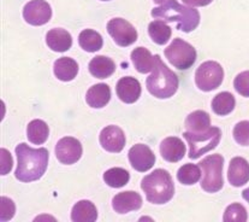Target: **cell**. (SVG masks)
Segmentation results:
<instances>
[{
	"label": "cell",
	"mask_w": 249,
	"mask_h": 222,
	"mask_svg": "<svg viewBox=\"0 0 249 222\" xmlns=\"http://www.w3.org/2000/svg\"><path fill=\"white\" fill-rule=\"evenodd\" d=\"M17 168L15 177L21 182H32L42 178L48 165L50 154L45 147L32 149L25 142L16 147Z\"/></svg>",
	"instance_id": "cell-1"
},
{
	"label": "cell",
	"mask_w": 249,
	"mask_h": 222,
	"mask_svg": "<svg viewBox=\"0 0 249 222\" xmlns=\"http://www.w3.org/2000/svg\"><path fill=\"white\" fill-rule=\"evenodd\" d=\"M152 16L164 22H177V29L190 33L200 23V14L194 7L184 6L177 0H167L152 10Z\"/></svg>",
	"instance_id": "cell-2"
},
{
	"label": "cell",
	"mask_w": 249,
	"mask_h": 222,
	"mask_svg": "<svg viewBox=\"0 0 249 222\" xmlns=\"http://www.w3.org/2000/svg\"><path fill=\"white\" fill-rule=\"evenodd\" d=\"M154 58H156L154 68L146 80L147 89L156 98H171L178 89V76L171 69L167 68L159 55L154 56Z\"/></svg>",
	"instance_id": "cell-3"
},
{
	"label": "cell",
	"mask_w": 249,
	"mask_h": 222,
	"mask_svg": "<svg viewBox=\"0 0 249 222\" xmlns=\"http://www.w3.org/2000/svg\"><path fill=\"white\" fill-rule=\"evenodd\" d=\"M141 188L152 204H165L172 200L175 185L171 174L165 169H156L142 179Z\"/></svg>",
	"instance_id": "cell-4"
},
{
	"label": "cell",
	"mask_w": 249,
	"mask_h": 222,
	"mask_svg": "<svg viewBox=\"0 0 249 222\" xmlns=\"http://www.w3.org/2000/svg\"><path fill=\"white\" fill-rule=\"evenodd\" d=\"M183 137L187 140L189 145L190 160H197L200 156L207 154L217 147L222 139V131L218 127H211L207 131L200 132V133H193V132H184Z\"/></svg>",
	"instance_id": "cell-5"
},
{
	"label": "cell",
	"mask_w": 249,
	"mask_h": 222,
	"mask_svg": "<svg viewBox=\"0 0 249 222\" xmlns=\"http://www.w3.org/2000/svg\"><path fill=\"white\" fill-rule=\"evenodd\" d=\"M199 165L204 174L201 180L202 190L208 193H215L222 190L224 185V180H223L224 157L219 154L210 155L200 161Z\"/></svg>",
	"instance_id": "cell-6"
},
{
	"label": "cell",
	"mask_w": 249,
	"mask_h": 222,
	"mask_svg": "<svg viewBox=\"0 0 249 222\" xmlns=\"http://www.w3.org/2000/svg\"><path fill=\"white\" fill-rule=\"evenodd\" d=\"M165 57L175 68L179 70H187L196 61V50L189 42L176 38L171 45L167 46L164 51Z\"/></svg>",
	"instance_id": "cell-7"
},
{
	"label": "cell",
	"mask_w": 249,
	"mask_h": 222,
	"mask_svg": "<svg viewBox=\"0 0 249 222\" xmlns=\"http://www.w3.org/2000/svg\"><path fill=\"white\" fill-rule=\"evenodd\" d=\"M224 79V70L219 63L214 61H207L200 64L195 71V83L201 91H214L222 85Z\"/></svg>",
	"instance_id": "cell-8"
},
{
	"label": "cell",
	"mask_w": 249,
	"mask_h": 222,
	"mask_svg": "<svg viewBox=\"0 0 249 222\" xmlns=\"http://www.w3.org/2000/svg\"><path fill=\"white\" fill-rule=\"evenodd\" d=\"M107 32L118 46L128 47L137 40V32L131 23L117 17L107 23Z\"/></svg>",
	"instance_id": "cell-9"
},
{
	"label": "cell",
	"mask_w": 249,
	"mask_h": 222,
	"mask_svg": "<svg viewBox=\"0 0 249 222\" xmlns=\"http://www.w3.org/2000/svg\"><path fill=\"white\" fill-rule=\"evenodd\" d=\"M55 156L62 164L70 165L82 157V145L72 137H64L55 145Z\"/></svg>",
	"instance_id": "cell-10"
},
{
	"label": "cell",
	"mask_w": 249,
	"mask_h": 222,
	"mask_svg": "<svg viewBox=\"0 0 249 222\" xmlns=\"http://www.w3.org/2000/svg\"><path fill=\"white\" fill-rule=\"evenodd\" d=\"M52 17V9L45 0H32L23 9V19L32 25H44Z\"/></svg>",
	"instance_id": "cell-11"
},
{
	"label": "cell",
	"mask_w": 249,
	"mask_h": 222,
	"mask_svg": "<svg viewBox=\"0 0 249 222\" xmlns=\"http://www.w3.org/2000/svg\"><path fill=\"white\" fill-rule=\"evenodd\" d=\"M129 162L140 173L148 172L156 164V155L144 144H136L129 150Z\"/></svg>",
	"instance_id": "cell-12"
},
{
	"label": "cell",
	"mask_w": 249,
	"mask_h": 222,
	"mask_svg": "<svg viewBox=\"0 0 249 222\" xmlns=\"http://www.w3.org/2000/svg\"><path fill=\"white\" fill-rule=\"evenodd\" d=\"M99 141L104 150L112 154H118L124 149L126 140L124 132L119 127L107 126L100 132Z\"/></svg>",
	"instance_id": "cell-13"
},
{
	"label": "cell",
	"mask_w": 249,
	"mask_h": 222,
	"mask_svg": "<svg viewBox=\"0 0 249 222\" xmlns=\"http://www.w3.org/2000/svg\"><path fill=\"white\" fill-rule=\"evenodd\" d=\"M141 83L131 76L122 78L116 86L117 96L125 104H133L139 101L141 97Z\"/></svg>",
	"instance_id": "cell-14"
},
{
	"label": "cell",
	"mask_w": 249,
	"mask_h": 222,
	"mask_svg": "<svg viewBox=\"0 0 249 222\" xmlns=\"http://www.w3.org/2000/svg\"><path fill=\"white\" fill-rule=\"evenodd\" d=\"M113 210L118 214H126L141 209L142 198L135 191H124L117 193L112 200Z\"/></svg>",
	"instance_id": "cell-15"
},
{
	"label": "cell",
	"mask_w": 249,
	"mask_h": 222,
	"mask_svg": "<svg viewBox=\"0 0 249 222\" xmlns=\"http://www.w3.org/2000/svg\"><path fill=\"white\" fill-rule=\"evenodd\" d=\"M229 183L233 187H241L249 181V163L243 157H233L228 169Z\"/></svg>",
	"instance_id": "cell-16"
},
{
	"label": "cell",
	"mask_w": 249,
	"mask_h": 222,
	"mask_svg": "<svg viewBox=\"0 0 249 222\" xmlns=\"http://www.w3.org/2000/svg\"><path fill=\"white\" fill-rule=\"evenodd\" d=\"M160 154L166 162H179L185 155V145L179 138H165L160 144Z\"/></svg>",
	"instance_id": "cell-17"
},
{
	"label": "cell",
	"mask_w": 249,
	"mask_h": 222,
	"mask_svg": "<svg viewBox=\"0 0 249 222\" xmlns=\"http://www.w3.org/2000/svg\"><path fill=\"white\" fill-rule=\"evenodd\" d=\"M111 101V89L106 83H96L91 86L86 94V101L91 108L101 109Z\"/></svg>",
	"instance_id": "cell-18"
},
{
	"label": "cell",
	"mask_w": 249,
	"mask_h": 222,
	"mask_svg": "<svg viewBox=\"0 0 249 222\" xmlns=\"http://www.w3.org/2000/svg\"><path fill=\"white\" fill-rule=\"evenodd\" d=\"M46 42L48 47L55 52H65L72 46V38L65 29H51L46 34Z\"/></svg>",
	"instance_id": "cell-19"
},
{
	"label": "cell",
	"mask_w": 249,
	"mask_h": 222,
	"mask_svg": "<svg viewBox=\"0 0 249 222\" xmlns=\"http://www.w3.org/2000/svg\"><path fill=\"white\" fill-rule=\"evenodd\" d=\"M54 75L58 80L69 82L72 81L78 74V64L70 57H60L54 62Z\"/></svg>",
	"instance_id": "cell-20"
},
{
	"label": "cell",
	"mask_w": 249,
	"mask_h": 222,
	"mask_svg": "<svg viewBox=\"0 0 249 222\" xmlns=\"http://www.w3.org/2000/svg\"><path fill=\"white\" fill-rule=\"evenodd\" d=\"M89 73L96 79H107L116 70V64L106 56H95L88 64Z\"/></svg>",
	"instance_id": "cell-21"
},
{
	"label": "cell",
	"mask_w": 249,
	"mask_h": 222,
	"mask_svg": "<svg viewBox=\"0 0 249 222\" xmlns=\"http://www.w3.org/2000/svg\"><path fill=\"white\" fill-rule=\"evenodd\" d=\"M98 219V209L90 201H80L72 206L71 220L73 222H94Z\"/></svg>",
	"instance_id": "cell-22"
},
{
	"label": "cell",
	"mask_w": 249,
	"mask_h": 222,
	"mask_svg": "<svg viewBox=\"0 0 249 222\" xmlns=\"http://www.w3.org/2000/svg\"><path fill=\"white\" fill-rule=\"evenodd\" d=\"M131 61L136 70L141 74L152 73L156 63L154 56L144 47H136L131 52Z\"/></svg>",
	"instance_id": "cell-23"
},
{
	"label": "cell",
	"mask_w": 249,
	"mask_h": 222,
	"mask_svg": "<svg viewBox=\"0 0 249 222\" xmlns=\"http://www.w3.org/2000/svg\"><path fill=\"white\" fill-rule=\"evenodd\" d=\"M185 128L188 132L200 133L211 128V117L204 110H196L189 114L185 119Z\"/></svg>",
	"instance_id": "cell-24"
},
{
	"label": "cell",
	"mask_w": 249,
	"mask_h": 222,
	"mask_svg": "<svg viewBox=\"0 0 249 222\" xmlns=\"http://www.w3.org/2000/svg\"><path fill=\"white\" fill-rule=\"evenodd\" d=\"M28 140L34 145H42L50 135V128L42 120H33L27 127Z\"/></svg>",
	"instance_id": "cell-25"
},
{
	"label": "cell",
	"mask_w": 249,
	"mask_h": 222,
	"mask_svg": "<svg viewBox=\"0 0 249 222\" xmlns=\"http://www.w3.org/2000/svg\"><path fill=\"white\" fill-rule=\"evenodd\" d=\"M78 44L87 52H96L103 47L104 39L95 30L85 29L78 35Z\"/></svg>",
	"instance_id": "cell-26"
},
{
	"label": "cell",
	"mask_w": 249,
	"mask_h": 222,
	"mask_svg": "<svg viewBox=\"0 0 249 222\" xmlns=\"http://www.w3.org/2000/svg\"><path fill=\"white\" fill-rule=\"evenodd\" d=\"M148 34L156 44L165 45L171 38L172 30L166 24V22L161 21V20H156L148 24Z\"/></svg>",
	"instance_id": "cell-27"
},
{
	"label": "cell",
	"mask_w": 249,
	"mask_h": 222,
	"mask_svg": "<svg viewBox=\"0 0 249 222\" xmlns=\"http://www.w3.org/2000/svg\"><path fill=\"white\" fill-rule=\"evenodd\" d=\"M235 97L231 93H229V92H220L212 101V110L214 114L219 115V116H225V115L232 112L233 109H235Z\"/></svg>",
	"instance_id": "cell-28"
},
{
	"label": "cell",
	"mask_w": 249,
	"mask_h": 222,
	"mask_svg": "<svg viewBox=\"0 0 249 222\" xmlns=\"http://www.w3.org/2000/svg\"><path fill=\"white\" fill-rule=\"evenodd\" d=\"M130 180V174L124 168H111L104 174V181L107 186L113 188H121L125 186Z\"/></svg>",
	"instance_id": "cell-29"
},
{
	"label": "cell",
	"mask_w": 249,
	"mask_h": 222,
	"mask_svg": "<svg viewBox=\"0 0 249 222\" xmlns=\"http://www.w3.org/2000/svg\"><path fill=\"white\" fill-rule=\"evenodd\" d=\"M202 173L200 170V165L197 164H192V163H188V164L182 165L181 168L177 172V180L182 183V185H194L201 178Z\"/></svg>",
	"instance_id": "cell-30"
},
{
	"label": "cell",
	"mask_w": 249,
	"mask_h": 222,
	"mask_svg": "<svg viewBox=\"0 0 249 222\" xmlns=\"http://www.w3.org/2000/svg\"><path fill=\"white\" fill-rule=\"evenodd\" d=\"M248 214L245 206L240 203H233L225 209L223 220L225 222H245L247 221Z\"/></svg>",
	"instance_id": "cell-31"
},
{
	"label": "cell",
	"mask_w": 249,
	"mask_h": 222,
	"mask_svg": "<svg viewBox=\"0 0 249 222\" xmlns=\"http://www.w3.org/2000/svg\"><path fill=\"white\" fill-rule=\"evenodd\" d=\"M233 139L238 145L248 146L249 145V121H241L233 128Z\"/></svg>",
	"instance_id": "cell-32"
},
{
	"label": "cell",
	"mask_w": 249,
	"mask_h": 222,
	"mask_svg": "<svg viewBox=\"0 0 249 222\" xmlns=\"http://www.w3.org/2000/svg\"><path fill=\"white\" fill-rule=\"evenodd\" d=\"M233 87L238 94L249 98V70L242 71L236 76L233 80Z\"/></svg>",
	"instance_id": "cell-33"
},
{
	"label": "cell",
	"mask_w": 249,
	"mask_h": 222,
	"mask_svg": "<svg viewBox=\"0 0 249 222\" xmlns=\"http://www.w3.org/2000/svg\"><path fill=\"white\" fill-rule=\"evenodd\" d=\"M16 206L12 200L1 197V221H9L14 218Z\"/></svg>",
	"instance_id": "cell-34"
},
{
	"label": "cell",
	"mask_w": 249,
	"mask_h": 222,
	"mask_svg": "<svg viewBox=\"0 0 249 222\" xmlns=\"http://www.w3.org/2000/svg\"><path fill=\"white\" fill-rule=\"evenodd\" d=\"M182 1L189 6H207L213 0H182Z\"/></svg>",
	"instance_id": "cell-35"
},
{
	"label": "cell",
	"mask_w": 249,
	"mask_h": 222,
	"mask_svg": "<svg viewBox=\"0 0 249 222\" xmlns=\"http://www.w3.org/2000/svg\"><path fill=\"white\" fill-rule=\"evenodd\" d=\"M242 197H243V200H245L246 202H248V203H249V187L246 188V190L243 191V192H242Z\"/></svg>",
	"instance_id": "cell-36"
},
{
	"label": "cell",
	"mask_w": 249,
	"mask_h": 222,
	"mask_svg": "<svg viewBox=\"0 0 249 222\" xmlns=\"http://www.w3.org/2000/svg\"><path fill=\"white\" fill-rule=\"evenodd\" d=\"M154 2H156V4H159V5H161V4H164L165 1H167V0H153Z\"/></svg>",
	"instance_id": "cell-37"
},
{
	"label": "cell",
	"mask_w": 249,
	"mask_h": 222,
	"mask_svg": "<svg viewBox=\"0 0 249 222\" xmlns=\"http://www.w3.org/2000/svg\"><path fill=\"white\" fill-rule=\"evenodd\" d=\"M103 1H108V0H103Z\"/></svg>",
	"instance_id": "cell-38"
}]
</instances>
